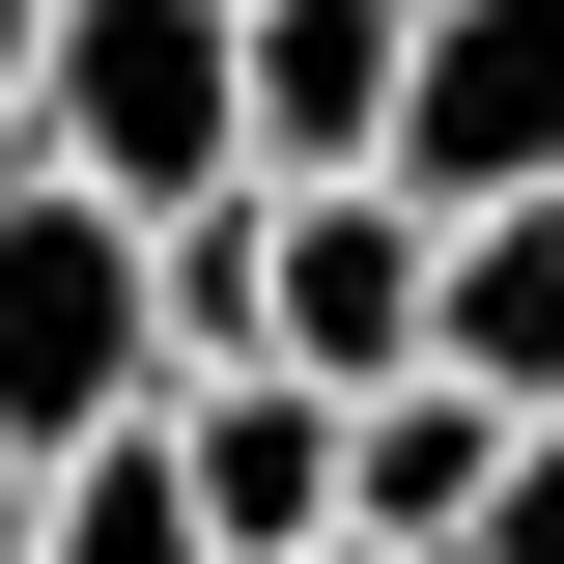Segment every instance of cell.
<instances>
[{
	"label": "cell",
	"mask_w": 564,
	"mask_h": 564,
	"mask_svg": "<svg viewBox=\"0 0 564 564\" xmlns=\"http://www.w3.org/2000/svg\"><path fill=\"white\" fill-rule=\"evenodd\" d=\"M480 480H508L480 395H367V423H339V536H367V564H452V536H480Z\"/></svg>",
	"instance_id": "cell-8"
},
{
	"label": "cell",
	"mask_w": 564,
	"mask_h": 564,
	"mask_svg": "<svg viewBox=\"0 0 564 564\" xmlns=\"http://www.w3.org/2000/svg\"><path fill=\"white\" fill-rule=\"evenodd\" d=\"M29 564H198V508H170V423L57 452V480H29Z\"/></svg>",
	"instance_id": "cell-9"
},
{
	"label": "cell",
	"mask_w": 564,
	"mask_h": 564,
	"mask_svg": "<svg viewBox=\"0 0 564 564\" xmlns=\"http://www.w3.org/2000/svg\"><path fill=\"white\" fill-rule=\"evenodd\" d=\"M113 423H170L141 226H85V198H29V170H0V452L57 480V452H113Z\"/></svg>",
	"instance_id": "cell-3"
},
{
	"label": "cell",
	"mask_w": 564,
	"mask_h": 564,
	"mask_svg": "<svg viewBox=\"0 0 564 564\" xmlns=\"http://www.w3.org/2000/svg\"><path fill=\"white\" fill-rule=\"evenodd\" d=\"M29 198L85 226H226L254 198V113H226V0H29Z\"/></svg>",
	"instance_id": "cell-1"
},
{
	"label": "cell",
	"mask_w": 564,
	"mask_h": 564,
	"mask_svg": "<svg viewBox=\"0 0 564 564\" xmlns=\"http://www.w3.org/2000/svg\"><path fill=\"white\" fill-rule=\"evenodd\" d=\"M170 508H198V564H339V423L282 395H170Z\"/></svg>",
	"instance_id": "cell-6"
},
{
	"label": "cell",
	"mask_w": 564,
	"mask_h": 564,
	"mask_svg": "<svg viewBox=\"0 0 564 564\" xmlns=\"http://www.w3.org/2000/svg\"><path fill=\"white\" fill-rule=\"evenodd\" d=\"M254 367H282L311 423L423 395V226H395V198H282V254H254Z\"/></svg>",
	"instance_id": "cell-4"
},
{
	"label": "cell",
	"mask_w": 564,
	"mask_h": 564,
	"mask_svg": "<svg viewBox=\"0 0 564 564\" xmlns=\"http://www.w3.org/2000/svg\"><path fill=\"white\" fill-rule=\"evenodd\" d=\"M395 29H423V0H226L254 198H367V170H395Z\"/></svg>",
	"instance_id": "cell-5"
},
{
	"label": "cell",
	"mask_w": 564,
	"mask_h": 564,
	"mask_svg": "<svg viewBox=\"0 0 564 564\" xmlns=\"http://www.w3.org/2000/svg\"><path fill=\"white\" fill-rule=\"evenodd\" d=\"M367 198H395V226H564V0H423Z\"/></svg>",
	"instance_id": "cell-2"
},
{
	"label": "cell",
	"mask_w": 564,
	"mask_h": 564,
	"mask_svg": "<svg viewBox=\"0 0 564 564\" xmlns=\"http://www.w3.org/2000/svg\"><path fill=\"white\" fill-rule=\"evenodd\" d=\"M339 564H367V536H339Z\"/></svg>",
	"instance_id": "cell-11"
},
{
	"label": "cell",
	"mask_w": 564,
	"mask_h": 564,
	"mask_svg": "<svg viewBox=\"0 0 564 564\" xmlns=\"http://www.w3.org/2000/svg\"><path fill=\"white\" fill-rule=\"evenodd\" d=\"M423 395L564 423V226H423Z\"/></svg>",
	"instance_id": "cell-7"
},
{
	"label": "cell",
	"mask_w": 564,
	"mask_h": 564,
	"mask_svg": "<svg viewBox=\"0 0 564 564\" xmlns=\"http://www.w3.org/2000/svg\"><path fill=\"white\" fill-rule=\"evenodd\" d=\"M0 564H29V452H0Z\"/></svg>",
	"instance_id": "cell-10"
}]
</instances>
